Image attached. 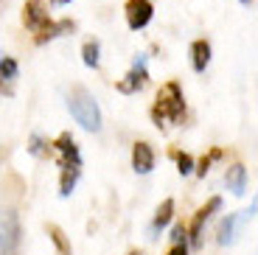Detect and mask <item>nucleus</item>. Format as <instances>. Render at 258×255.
I'll return each mask as SVG.
<instances>
[{
  "instance_id": "9d476101",
  "label": "nucleus",
  "mask_w": 258,
  "mask_h": 255,
  "mask_svg": "<svg viewBox=\"0 0 258 255\" xmlns=\"http://www.w3.org/2000/svg\"><path fill=\"white\" fill-rule=\"evenodd\" d=\"M17 62H14L12 56H3L0 59V96L12 98L14 96V87H17Z\"/></svg>"
},
{
  "instance_id": "f03ea898",
  "label": "nucleus",
  "mask_w": 258,
  "mask_h": 255,
  "mask_svg": "<svg viewBox=\"0 0 258 255\" xmlns=\"http://www.w3.org/2000/svg\"><path fill=\"white\" fill-rule=\"evenodd\" d=\"M68 109L76 118V123L87 132H98L101 129V109H98L96 98L87 93L84 87H73L68 96Z\"/></svg>"
},
{
  "instance_id": "ddd939ff",
  "label": "nucleus",
  "mask_w": 258,
  "mask_h": 255,
  "mask_svg": "<svg viewBox=\"0 0 258 255\" xmlns=\"http://www.w3.org/2000/svg\"><path fill=\"white\" fill-rule=\"evenodd\" d=\"M225 182L236 197H241V194L247 191V168L241 166V163H233V166L227 168V174H225Z\"/></svg>"
},
{
  "instance_id": "aec40b11",
  "label": "nucleus",
  "mask_w": 258,
  "mask_h": 255,
  "mask_svg": "<svg viewBox=\"0 0 258 255\" xmlns=\"http://www.w3.org/2000/svg\"><path fill=\"white\" fill-rule=\"evenodd\" d=\"M219 157H222V149H213L208 157H202L200 163H197V177H205V174L211 171V163H213V160H219Z\"/></svg>"
},
{
  "instance_id": "1a4fd4ad",
  "label": "nucleus",
  "mask_w": 258,
  "mask_h": 255,
  "mask_svg": "<svg viewBox=\"0 0 258 255\" xmlns=\"http://www.w3.org/2000/svg\"><path fill=\"white\" fill-rule=\"evenodd\" d=\"M252 213H255V202L250 205V211H244V216H236V213H230V216L222 219L219 224V233H216V241L222 244V247H227V244L236 241V227H239L241 219H252Z\"/></svg>"
},
{
  "instance_id": "4be33fe9",
  "label": "nucleus",
  "mask_w": 258,
  "mask_h": 255,
  "mask_svg": "<svg viewBox=\"0 0 258 255\" xmlns=\"http://www.w3.org/2000/svg\"><path fill=\"white\" fill-rule=\"evenodd\" d=\"M185 238H188L185 224H174V227H171V241H174V244H185Z\"/></svg>"
},
{
  "instance_id": "412c9836",
  "label": "nucleus",
  "mask_w": 258,
  "mask_h": 255,
  "mask_svg": "<svg viewBox=\"0 0 258 255\" xmlns=\"http://www.w3.org/2000/svg\"><path fill=\"white\" fill-rule=\"evenodd\" d=\"M28 152L37 154V157H42V154H51V143H45L39 135H34L31 138V146H28Z\"/></svg>"
},
{
  "instance_id": "20e7f679",
  "label": "nucleus",
  "mask_w": 258,
  "mask_h": 255,
  "mask_svg": "<svg viewBox=\"0 0 258 255\" xmlns=\"http://www.w3.org/2000/svg\"><path fill=\"white\" fill-rule=\"evenodd\" d=\"M146 84H149L146 56H143V53H138L135 62H132V71H129L126 76H123L121 82L115 84V90H118V93H123V96H135V93H141Z\"/></svg>"
},
{
  "instance_id": "b1692460",
  "label": "nucleus",
  "mask_w": 258,
  "mask_h": 255,
  "mask_svg": "<svg viewBox=\"0 0 258 255\" xmlns=\"http://www.w3.org/2000/svg\"><path fill=\"white\" fill-rule=\"evenodd\" d=\"M53 3H56V6H68V3H71V0H53Z\"/></svg>"
},
{
  "instance_id": "6ab92c4d",
  "label": "nucleus",
  "mask_w": 258,
  "mask_h": 255,
  "mask_svg": "<svg viewBox=\"0 0 258 255\" xmlns=\"http://www.w3.org/2000/svg\"><path fill=\"white\" fill-rule=\"evenodd\" d=\"M171 157L177 160V171H180L182 177L194 171V160H191V154H185V152H171Z\"/></svg>"
},
{
  "instance_id": "0eeeda50",
  "label": "nucleus",
  "mask_w": 258,
  "mask_h": 255,
  "mask_svg": "<svg viewBox=\"0 0 258 255\" xmlns=\"http://www.w3.org/2000/svg\"><path fill=\"white\" fill-rule=\"evenodd\" d=\"M23 26L34 34H39L45 26H51V14H48L42 0H26V6H23Z\"/></svg>"
},
{
  "instance_id": "6e6552de",
  "label": "nucleus",
  "mask_w": 258,
  "mask_h": 255,
  "mask_svg": "<svg viewBox=\"0 0 258 255\" xmlns=\"http://www.w3.org/2000/svg\"><path fill=\"white\" fill-rule=\"evenodd\" d=\"M51 146L59 152V166H82V154H79V146L71 132H62Z\"/></svg>"
},
{
  "instance_id": "dca6fc26",
  "label": "nucleus",
  "mask_w": 258,
  "mask_h": 255,
  "mask_svg": "<svg viewBox=\"0 0 258 255\" xmlns=\"http://www.w3.org/2000/svg\"><path fill=\"white\" fill-rule=\"evenodd\" d=\"M62 177H59V197H71L76 188L79 177H82V166H59Z\"/></svg>"
},
{
  "instance_id": "5701e85b",
  "label": "nucleus",
  "mask_w": 258,
  "mask_h": 255,
  "mask_svg": "<svg viewBox=\"0 0 258 255\" xmlns=\"http://www.w3.org/2000/svg\"><path fill=\"white\" fill-rule=\"evenodd\" d=\"M168 255H188V247L185 244H174V247L168 249Z\"/></svg>"
},
{
  "instance_id": "7ed1b4c3",
  "label": "nucleus",
  "mask_w": 258,
  "mask_h": 255,
  "mask_svg": "<svg viewBox=\"0 0 258 255\" xmlns=\"http://www.w3.org/2000/svg\"><path fill=\"white\" fill-rule=\"evenodd\" d=\"M23 227L14 208H0V255H20Z\"/></svg>"
},
{
  "instance_id": "393cba45",
  "label": "nucleus",
  "mask_w": 258,
  "mask_h": 255,
  "mask_svg": "<svg viewBox=\"0 0 258 255\" xmlns=\"http://www.w3.org/2000/svg\"><path fill=\"white\" fill-rule=\"evenodd\" d=\"M239 3H244V6H252V0H239Z\"/></svg>"
},
{
  "instance_id": "f257e3e1",
  "label": "nucleus",
  "mask_w": 258,
  "mask_h": 255,
  "mask_svg": "<svg viewBox=\"0 0 258 255\" xmlns=\"http://www.w3.org/2000/svg\"><path fill=\"white\" fill-rule=\"evenodd\" d=\"M185 115V98H182V87L177 82H166L157 93V101L152 107V121L157 129H166L168 123H180Z\"/></svg>"
},
{
  "instance_id": "9b49d317",
  "label": "nucleus",
  "mask_w": 258,
  "mask_h": 255,
  "mask_svg": "<svg viewBox=\"0 0 258 255\" xmlns=\"http://www.w3.org/2000/svg\"><path fill=\"white\" fill-rule=\"evenodd\" d=\"M132 168H135V174H149L155 168V152L146 141H138L132 146Z\"/></svg>"
},
{
  "instance_id": "2eb2a0df",
  "label": "nucleus",
  "mask_w": 258,
  "mask_h": 255,
  "mask_svg": "<svg viewBox=\"0 0 258 255\" xmlns=\"http://www.w3.org/2000/svg\"><path fill=\"white\" fill-rule=\"evenodd\" d=\"M68 31H73V23H71V20H59V23H53V20H51V26H45L39 34H34V42H37V45H45V42H51V39L68 34Z\"/></svg>"
},
{
  "instance_id": "423d86ee",
  "label": "nucleus",
  "mask_w": 258,
  "mask_h": 255,
  "mask_svg": "<svg viewBox=\"0 0 258 255\" xmlns=\"http://www.w3.org/2000/svg\"><path fill=\"white\" fill-rule=\"evenodd\" d=\"M123 14H126V26L132 31H141L152 23L155 17V6H152V0H126V6H123Z\"/></svg>"
},
{
  "instance_id": "39448f33",
  "label": "nucleus",
  "mask_w": 258,
  "mask_h": 255,
  "mask_svg": "<svg viewBox=\"0 0 258 255\" xmlns=\"http://www.w3.org/2000/svg\"><path fill=\"white\" fill-rule=\"evenodd\" d=\"M222 208V199L219 197H211L205 205H202L200 211L194 213V219H191V227H185L188 230V238H191V247H200L202 244V230H205V224L211 222V216L216 211Z\"/></svg>"
},
{
  "instance_id": "a211bd4d",
  "label": "nucleus",
  "mask_w": 258,
  "mask_h": 255,
  "mask_svg": "<svg viewBox=\"0 0 258 255\" xmlns=\"http://www.w3.org/2000/svg\"><path fill=\"white\" fill-rule=\"evenodd\" d=\"M98 53H101V45H98L96 39H87V42H84V48H82V59H84V65H87V68H93V71H96L98 62H101V59H98Z\"/></svg>"
},
{
  "instance_id": "4468645a",
  "label": "nucleus",
  "mask_w": 258,
  "mask_h": 255,
  "mask_svg": "<svg viewBox=\"0 0 258 255\" xmlns=\"http://www.w3.org/2000/svg\"><path fill=\"white\" fill-rule=\"evenodd\" d=\"M191 65L197 73H205V68L211 65V42L208 39H197L191 45Z\"/></svg>"
},
{
  "instance_id": "f3484780",
  "label": "nucleus",
  "mask_w": 258,
  "mask_h": 255,
  "mask_svg": "<svg viewBox=\"0 0 258 255\" xmlns=\"http://www.w3.org/2000/svg\"><path fill=\"white\" fill-rule=\"evenodd\" d=\"M48 236H51V241H53V247H56V252L59 255H73V247H71V238L64 236V230L59 227V224H48Z\"/></svg>"
},
{
  "instance_id": "f8f14e48",
  "label": "nucleus",
  "mask_w": 258,
  "mask_h": 255,
  "mask_svg": "<svg viewBox=\"0 0 258 255\" xmlns=\"http://www.w3.org/2000/svg\"><path fill=\"white\" fill-rule=\"evenodd\" d=\"M171 216H174V199H163V205L155 211V219H152V224H149V238L160 236V230L171 222Z\"/></svg>"
}]
</instances>
